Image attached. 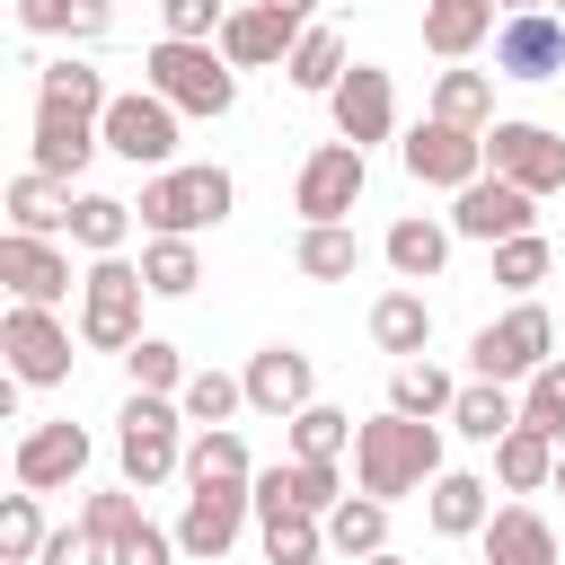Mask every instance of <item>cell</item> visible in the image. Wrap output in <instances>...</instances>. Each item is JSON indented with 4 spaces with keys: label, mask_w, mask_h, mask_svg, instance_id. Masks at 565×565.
<instances>
[{
    "label": "cell",
    "mask_w": 565,
    "mask_h": 565,
    "mask_svg": "<svg viewBox=\"0 0 565 565\" xmlns=\"http://www.w3.org/2000/svg\"><path fill=\"white\" fill-rule=\"evenodd\" d=\"M353 477L371 503H397V494H424L441 477V424H415V415H371L353 424Z\"/></svg>",
    "instance_id": "cell-1"
},
{
    "label": "cell",
    "mask_w": 565,
    "mask_h": 565,
    "mask_svg": "<svg viewBox=\"0 0 565 565\" xmlns=\"http://www.w3.org/2000/svg\"><path fill=\"white\" fill-rule=\"evenodd\" d=\"M141 88H150V97H159L177 124H185V115L221 124V115L238 106V71H230L212 44H168V35L141 53Z\"/></svg>",
    "instance_id": "cell-2"
},
{
    "label": "cell",
    "mask_w": 565,
    "mask_h": 565,
    "mask_svg": "<svg viewBox=\"0 0 565 565\" xmlns=\"http://www.w3.org/2000/svg\"><path fill=\"white\" fill-rule=\"evenodd\" d=\"M230 203H238V177L203 159V168H159V177L141 185L132 221H141L150 238H194V230H221Z\"/></svg>",
    "instance_id": "cell-3"
},
{
    "label": "cell",
    "mask_w": 565,
    "mask_h": 565,
    "mask_svg": "<svg viewBox=\"0 0 565 565\" xmlns=\"http://www.w3.org/2000/svg\"><path fill=\"white\" fill-rule=\"evenodd\" d=\"M177 459H185V415H177V397H124V415H115V468H124V486L150 494V486L177 477Z\"/></svg>",
    "instance_id": "cell-4"
},
{
    "label": "cell",
    "mask_w": 565,
    "mask_h": 565,
    "mask_svg": "<svg viewBox=\"0 0 565 565\" xmlns=\"http://www.w3.org/2000/svg\"><path fill=\"white\" fill-rule=\"evenodd\" d=\"M477 150H486V177L521 185L530 203H547V194L565 185V132H547V124H530V115H494V124L477 132Z\"/></svg>",
    "instance_id": "cell-5"
},
{
    "label": "cell",
    "mask_w": 565,
    "mask_h": 565,
    "mask_svg": "<svg viewBox=\"0 0 565 565\" xmlns=\"http://www.w3.org/2000/svg\"><path fill=\"white\" fill-rule=\"evenodd\" d=\"M141 274H132V256H88V274H79V344H97V353H124L132 335H141Z\"/></svg>",
    "instance_id": "cell-6"
},
{
    "label": "cell",
    "mask_w": 565,
    "mask_h": 565,
    "mask_svg": "<svg viewBox=\"0 0 565 565\" xmlns=\"http://www.w3.org/2000/svg\"><path fill=\"white\" fill-rule=\"evenodd\" d=\"M547 344H556L547 309H539V300H512L494 327H477V335H468V380H494V388H512V380H530V371L547 362Z\"/></svg>",
    "instance_id": "cell-7"
},
{
    "label": "cell",
    "mask_w": 565,
    "mask_h": 565,
    "mask_svg": "<svg viewBox=\"0 0 565 565\" xmlns=\"http://www.w3.org/2000/svg\"><path fill=\"white\" fill-rule=\"evenodd\" d=\"M71 362H79V353H71V327H62L53 309H18V300L0 309V371H9L18 388H62Z\"/></svg>",
    "instance_id": "cell-8"
},
{
    "label": "cell",
    "mask_w": 565,
    "mask_h": 565,
    "mask_svg": "<svg viewBox=\"0 0 565 565\" xmlns=\"http://www.w3.org/2000/svg\"><path fill=\"white\" fill-rule=\"evenodd\" d=\"M97 150H115V159H132V168H177V115L150 97V88H115L106 97V115H97Z\"/></svg>",
    "instance_id": "cell-9"
},
{
    "label": "cell",
    "mask_w": 565,
    "mask_h": 565,
    "mask_svg": "<svg viewBox=\"0 0 565 565\" xmlns=\"http://www.w3.org/2000/svg\"><path fill=\"white\" fill-rule=\"evenodd\" d=\"M362 185H371L362 150H353V141H318V150L300 159V177H291V212H300V230H318V221H353Z\"/></svg>",
    "instance_id": "cell-10"
},
{
    "label": "cell",
    "mask_w": 565,
    "mask_h": 565,
    "mask_svg": "<svg viewBox=\"0 0 565 565\" xmlns=\"http://www.w3.org/2000/svg\"><path fill=\"white\" fill-rule=\"evenodd\" d=\"M335 503H344L335 459H274V468L247 477V512H256V521H274V512H309V521H327Z\"/></svg>",
    "instance_id": "cell-11"
},
{
    "label": "cell",
    "mask_w": 565,
    "mask_h": 565,
    "mask_svg": "<svg viewBox=\"0 0 565 565\" xmlns=\"http://www.w3.org/2000/svg\"><path fill=\"white\" fill-rule=\"evenodd\" d=\"M9 477H18L26 494H62V486H79V477H88V433H79L71 415L35 424V433L9 450Z\"/></svg>",
    "instance_id": "cell-12"
},
{
    "label": "cell",
    "mask_w": 565,
    "mask_h": 565,
    "mask_svg": "<svg viewBox=\"0 0 565 565\" xmlns=\"http://www.w3.org/2000/svg\"><path fill=\"white\" fill-rule=\"evenodd\" d=\"M0 282H9L18 309H62V300L79 291L62 238H18V230H0Z\"/></svg>",
    "instance_id": "cell-13"
},
{
    "label": "cell",
    "mask_w": 565,
    "mask_h": 565,
    "mask_svg": "<svg viewBox=\"0 0 565 565\" xmlns=\"http://www.w3.org/2000/svg\"><path fill=\"white\" fill-rule=\"evenodd\" d=\"M327 106H335V141H353V150H371V141L397 132V88L371 62H344V79L327 88Z\"/></svg>",
    "instance_id": "cell-14"
},
{
    "label": "cell",
    "mask_w": 565,
    "mask_h": 565,
    "mask_svg": "<svg viewBox=\"0 0 565 565\" xmlns=\"http://www.w3.org/2000/svg\"><path fill=\"white\" fill-rule=\"evenodd\" d=\"M238 530H247V486H194L168 539H177V556H203V565H221V556L238 547Z\"/></svg>",
    "instance_id": "cell-15"
},
{
    "label": "cell",
    "mask_w": 565,
    "mask_h": 565,
    "mask_svg": "<svg viewBox=\"0 0 565 565\" xmlns=\"http://www.w3.org/2000/svg\"><path fill=\"white\" fill-rule=\"evenodd\" d=\"M406 177L415 185H441V194H459V185H477L486 177V150H477V132H459V124H415L406 132Z\"/></svg>",
    "instance_id": "cell-16"
},
{
    "label": "cell",
    "mask_w": 565,
    "mask_h": 565,
    "mask_svg": "<svg viewBox=\"0 0 565 565\" xmlns=\"http://www.w3.org/2000/svg\"><path fill=\"white\" fill-rule=\"evenodd\" d=\"M521 230H539V203L521 194V185H503V177H477V185H459L450 194V238H521Z\"/></svg>",
    "instance_id": "cell-17"
},
{
    "label": "cell",
    "mask_w": 565,
    "mask_h": 565,
    "mask_svg": "<svg viewBox=\"0 0 565 565\" xmlns=\"http://www.w3.org/2000/svg\"><path fill=\"white\" fill-rule=\"evenodd\" d=\"M238 397H247L256 415H300V406L318 397V362H309L300 344H265V353H247Z\"/></svg>",
    "instance_id": "cell-18"
},
{
    "label": "cell",
    "mask_w": 565,
    "mask_h": 565,
    "mask_svg": "<svg viewBox=\"0 0 565 565\" xmlns=\"http://www.w3.org/2000/svg\"><path fill=\"white\" fill-rule=\"evenodd\" d=\"M494 79H556L565 71V26L547 18V9H530V18H494Z\"/></svg>",
    "instance_id": "cell-19"
},
{
    "label": "cell",
    "mask_w": 565,
    "mask_h": 565,
    "mask_svg": "<svg viewBox=\"0 0 565 565\" xmlns=\"http://www.w3.org/2000/svg\"><path fill=\"white\" fill-rule=\"evenodd\" d=\"M88 159H97V115H71V106H35V177L71 185Z\"/></svg>",
    "instance_id": "cell-20"
},
{
    "label": "cell",
    "mask_w": 565,
    "mask_h": 565,
    "mask_svg": "<svg viewBox=\"0 0 565 565\" xmlns=\"http://www.w3.org/2000/svg\"><path fill=\"white\" fill-rule=\"evenodd\" d=\"M424 494H433V503H424L433 539H477V530H486V512H494V486H486L477 468H441Z\"/></svg>",
    "instance_id": "cell-21"
},
{
    "label": "cell",
    "mask_w": 565,
    "mask_h": 565,
    "mask_svg": "<svg viewBox=\"0 0 565 565\" xmlns=\"http://www.w3.org/2000/svg\"><path fill=\"white\" fill-rule=\"evenodd\" d=\"M0 221L18 230V238H62L71 230V185H53V177H9L0 185Z\"/></svg>",
    "instance_id": "cell-22"
},
{
    "label": "cell",
    "mask_w": 565,
    "mask_h": 565,
    "mask_svg": "<svg viewBox=\"0 0 565 565\" xmlns=\"http://www.w3.org/2000/svg\"><path fill=\"white\" fill-rule=\"evenodd\" d=\"M380 256H388V274H397V282H433V274L450 265V221H433V212H406V221H388Z\"/></svg>",
    "instance_id": "cell-23"
},
{
    "label": "cell",
    "mask_w": 565,
    "mask_h": 565,
    "mask_svg": "<svg viewBox=\"0 0 565 565\" xmlns=\"http://www.w3.org/2000/svg\"><path fill=\"white\" fill-rule=\"evenodd\" d=\"M477 547H486V565H556V530H547L530 503H503V512H486Z\"/></svg>",
    "instance_id": "cell-24"
},
{
    "label": "cell",
    "mask_w": 565,
    "mask_h": 565,
    "mask_svg": "<svg viewBox=\"0 0 565 565\" xmlns=\"http://www.w3.org/2000/svg\"><path fill=\"white\" fill-rule=\"evenodd\" d=\"M212 53H221L230 71H274V62L291 53V26H282V18H265V9H230V18H221V35H212Z\"/></svg>",
    "instance_id": "cell-25"
},
{
    "label": "cell",
    "mask_w": 565,
    "mask_h": 565,
    "mask_svg": "<svg viewBox=\"0 0 565 565\" xmlns=\"http://www.w3.org/2000/svg\"><path fill=\"white\" fill-rule=\"evenodd\" d=\"M371 344H380V353H397V362H415V353L433 344V300H424L415 282L380 291V300H371Z\"/></svg>",
    "instance_id": "cell-26"
},
{
    "label": "cell",
    "mask_w": 565,
    "mask_h": 565,
    "mask_svg": "<svg viewBox=\"0 0 565 565\" xmlns=\"http://www.w3.org/2000/svg\"><path fill=\"white\" fill-rule=\"evenodd\" d=\"M177 477H185V486H247V477H256V459H247V441H238V424H203V433L185 441V459H177Z\"/></svg>",
    "instance_id": "cell-27"
},
{
    "label": "cell",
    "mask_w": 565,
    "mask_h": 565,
    "mask_svg": "<svg viewBox=\"0 0 565 565\" xmlns=\"http://www.w3.org/2000/svg\"><path fill=\"white\" fill-rule=\"evenodd\" d=\"M486 35H494V0H424V53L468 62Z\"/></svg>",
    "instance_id": "cell-28"
},
{
    "label": "cell",
    "mask_w": 565,
    "mask_h": 565,
    "mask_svg": "<svg viewBox=\"0 0 565 565\" xmlns=\"http://www.w3.org/2000/svg\"><path fill=\"white\" fill-rule=\"evenodd\" d=\"M18 26L44 44H97L115 26V0H18Z\"/></svg>",
    "instance_id": "cell-29"
},
{
    "label": "cell",
    "mask_w": 565,
    "mask_h": 565,
    "mask_svg": "<svg viewBox=\"0 0 565 565\" xmlns=\"http://www.w3.org/2000/svg\"><path fill=\"white\" fill-rule=\"evenodd\" d=\"M282 79H291L300 97H327V88L344 79V26H300L291 53H282Z\"/></svg>",
    "instance_id": "cell-30"
},
{
    "label": "cell",
    "mask_w": 565,
    "mask_h": 565,
    "mask_svg": "<svg viewBox=\"0 0 565 565\" xmlns=\"http://www.w3.org/2000/svg\"><path fill=\"white\" fill-rule=\"evenodd\" d=\"M106 71L97 62H79V53H62V62H35V106H71V115H106Z\"/></svg>",
    "instance_id": "cell-31"
},
{
    "label": "cell",
    "mask_w": 565,
    "mask_h": 565,
    "mask_svg": "<svg viewBox=\"0 0 565 565\" xmlns=\"http://www.w3.org/2000/svg\"><path fill=\"white\" fill-rule=\"evenodd\" d=\"M433 124L486 132V124H494V71H468V62H450V71L433 79Z\"/></svg>",
    "instance_id": "cell-32"
},
{
    "label": "cell",
    "mask_w": 565,
    "mask_h": 565,
    "mask_svg": "<svg viewBox=\"0 0 565 565\" xmlns=\"http://www.w3.org/2000/svg\"><path fill=\"white\" fill-rule=\"evenodd\" d=\"M291 265H300L309 282H353V274H362V238H353V221H318V230H300V238H291Z\"/></svg>",
    "instance_id": "cell-33"
},
{
    "label": "cell",
    "mask_w": 565,
    "mask_h": 565,
    "mask_svg": "<svg viewBox=\"0 0 565 565\" xmlns=\"http://www.w3.org/2000/svg\"><path fill=\"white\" fill-rule=\"evenodd\" d=\"M450 397H459V380H450L441 362H424V353L388 371V415H415V424H441V415H450Z\"/></svg>",
    "instance_id": "cell-34"
},
{
    "label": "cell",
    "mask_w": 565,
    "mask_h": 565,
    "mask_svg": "<svg viewBox=\"0 0 565 565\" xmlns=\"http://www.w3.org/2000/svg\"><path fill=\"white\" fill-rule=\"evenodd\" d=\"M450 433H468V441H503L512 424H521V397L512 388H494V380H459V397H450V415H441Z\"/></svg>",
    "instance_id": "cell-35"
},
{
    "label": "cell",
    "mask_w": 565,
    "mask_h": 565,
    "mask_svg": "<svg viewBox=\"0 0 565 565\" xmlns=\"http://www.w3.org/2000/svg\"><path fill=\"white\" fill-rule=\"evenodd\" d=\"M318 539H327L344 565H362V556H380V547H388V503H371V494H344V503L318 521Z\"/></svg>",
    "instance_id": "cell-36"
},
{
    "label": "cell",
    "mask_w": 565,
    "mask_h": 565,
    "mask_svg": "<svg viewBox=\"0 0 565 565\" xmlns=\"http://www.w3.org/2000/svg\"><path fill=\"white\" fill-rule=\"evenodd\" d=\"M124 238H132V203L124 194H71V247L124 256Z\"/></svg>",
    "instance_id": "cell-37"
},
{
    "label": "cell",
    "mask_w": 565,
    "mask_h": 565,
    "mask_svg": "<svg viewBox=\"0 0 565 565\" xmlns=\"http://www.w3.org/2000/svg\"><path fill=\"white\" fill-rule=\"evenodd\" d=\"M141 291L150 300H185L194 282H203V256H194V238H141Z\"/></svg>",
    "instance_id": "cell-38"
},
{
    "label": "cell",
    "mask_w": 565,
    "mask_h": 565,
    "mask_svg": "<svg viewBox=\"0 0 565 565\" xmlns=\"http://www.w3.org/2000/svg\"><path fill=\"white\" fill-rule=\"evenodd\" d=\"M124 380H132V397H177L185 388V353L168 335H132L124 344Z\"/></svg>",
    "instance_id": "cell-39"
},
{
    "label": "cell",
    "mask_w": 565,
    "mask_h": 565,
    "mask_svg": "<svg viewBox=\"0 0 565 565\" xmlns=\"http://www.w3.org/2000/svg\"><path fill=\"white\" fill-rule=\"evenodd\" d=\"M547 468H556V441H547V433L512 424V433L494 441V477H503L512 494H539V486H547Z\"/></svg>",
    "instance_id": "cell-40"
},
{
    "label": "cell",
    "mask_w": 565,
    "mask_h": 565,
    "mask_svg": "<svg viewBox=\"0 0 565 565\" xmlns=\"http://www.w3.org/2000/svg\"><path fill=\"white\" fill-rule=\"evenodd\" d=\"M282 424H291V459H344V441H353V415L327 406V397H309V406L282 415Z\"/></svg>",
    "instance_id": "cell-41"
},
{
    "label": "cell",
    "mask_w": 565,
    "mask_h": 565,
    "mask_svg": "<svg viewBox=\"0 0 565 565\" xmlns=\"http://www.w3.org/2000/svg\"><path fill=\"white\" fill-rule=\"evenodd\" d=\"M547 274H556V247H547L539 230H521V238H494V282H503V291H521V300H530Z\"/></svg>",
    "instance_id": "cell-42"
},
{
    "label": "cell",
    "mask_w": 565,
    "mask_h": 565,
    "mask_svg": "<svg viewBox=\"0 0 565 565\" xmlns=\"http://www.w3.org/2000/svg\"><path fill=\"white\" fill-rule=\"evenodd\" d=\"M238 406H247V397H238L230 371H185V388H177V415H185L194 433H203V424H230Z\"/></svg>",
    "instance_id": "cell-43"
},
{
    "label": "cell",
    "mask_w": 565,
    "mask_h": 565,
    "mask_svg": "<svg viewBox=\"0 0 565 565\" xmlns=\"http://www.w3.org/2000/svg\"><path fill=\"white\" fill-rule=\"evenodd\" d=\"M44 547V494H0V565H35Z\"/></svg>",
    "instance_id": "cell-44"
},
{
    "label": "cell",
    "mask_w": 565,
    "mask_h": 565,
    "mask_svg": "<svg viewBox=\"0 0 565 565\" xmlns=\"http://www.w3.org/2000/svg\"><path fill=\"white\" fill-rule=\"evenodd\" d=\"M521 424L547 433V441H565V362H539L521 380Z\"/></svg>",
    "instance_id": "cell-45"
},
{
    "label": "cell",
    "mask_w": 565,
    "mask_h": 565,
    "mask_svg": "<svg viewBox=\"0 0 565 565\" xmlns=\"http://www.w3.org/2000/svg\"><path fill=\"white\" fill-rule=\"evenodd\" d=\"M79 530H88V539H106V547H115V539H132V530H141V494H132V486H97V494L79 503Z\"/></svg>",
    "instance_id": "cell-46"
},
{
    "label": "cell",
    "mask_w": 565,
    "mask_h": 565,
    "mask_svg": "<svg viewBox=\"0 0 565 565\" xmlns=\"http://www.w3.org/2000/svg\"><path fill=\"white\" fill-rule=\"evenodd\" d=\"M256 530H265V565H318V556H327V539H318L309 512H274V521H256Z\"/></svg>",
    "instance_id": "cell-47"
},
{
    "label": "cell",
    "mask_w": 565,
    "mask_h": 565,
    "mask_svg": "<svg viewBox=\"0 0 565 565\" xmlns=\"http://www.w3.org/2000/svg\"><path fill=\"white\" fill-rule=\"evenodd\" d=\"M159 18H168V44H212L221 35V0H159Z\"/></svg>",
    "instance_id": "cell-48"
},
{
    "label": "cell",
    "mask_w": 565,
    "mask_h": 565,
    "mask_svg": "<svg viewBox=\"0 0 565 565\" xmlns=\"http://www.w3.org/2000/svg\"><path fill=\"white\" fill-rule=\"evenodd\" d=\"M35 565H106V539H88L79 521H71V530H44V547H35Z\"/></svg>",
    "instance_id": "cell-49"
},
{
    "label": "cell",
    "mask_w": 565,
    "mask_h": 565,
    "mask_svg": "<svg viewBox=\"0 0 565 565\" xmlns=\"http://www.w3.org/2000/svg\"><path fill=\"white\" fill-rule=\"evenodd\" d=\"M106 565H177V539H168L159 521H141L132 539H115V547H106Z\"/></svg>",
    "instance_id": "cell-50"
},
{
    "label": "cell",
    "mask_w": 565,
    "mask_h": 565,
    "mask_svg": "<svg viewBox=\"0 0 565 565\" xmlns=\"http://www.w3.org/2000/svg\"><path fill=\"white\" fill-rule=\"evenodd\" d=\"M247 9H265V18H282V26H291V35H300V26H309V18H318V0H247Z\"/></svg>",
    "instance_id": "cell-51"
},
{
    "label": "cell",
    "mask_w": 565,
    "mask_h": 565,
    "mask_svg": "<svg viewBox=\"0 0 565 565\" xmlns=\"http://www.w3.org/2000/svg\"><path fill=\"white\" fill-rule=\"evenodd\" d=\"M0 424H18V380L0 371Z\"/></svg>",
    "instance_id": "cell-52"
},
{
    "label": "cell",
    "mask_w": 565,
    "mask_h": 565,
    "mask_svg": "<svg viewBox=\"0 0 565 565\" xmlns=\"http://www.w3.org/2000/svg\"><path fill=\"white\" fill-rule=\"evenodd\" d=\"M530 9H547V0H494V18H530Z\"/></svg>",
    "instance_id": "cell-53"
},
{
    "label": "cell",
    "mask_w": 565,
    "mask_h": 565,
    "mask_svg": "<svg viewBox=\"0 0 565 565\" xmlns=\"http://www.w3.org/2000/svg\"><path fill=\"white\" fill-rule=\"evenodd\" d=\"M547 486H556V494H565V441H556V468H547Z\"/></svg>",
    "instance_id": "cell-54"
},
{
    "label": "cell",
    "mask_w": 565,
    "mask_h": 565,
    "mask_svg": "<svg viewBox=\"0 0 565 565\" xmlns=\"http://www.w3.org/2000/svg\"><path fill=\"white\" fill-rule=\"evenodd\" d=\"M362 565H406V556H397V547H380V556H362Z\"/></svg>",
    "instance_id": "cell-55"
},
{
    "label": "cell",
    "mask_w": 565,
    "mask_h": 565,
    "mask_svg": "<svg viewBox=\"0 0 565 565\" xmlns=\"http://www.w3.org/2000/svg\"><path fill=\"white\" fill-rule=\"evenodd\" d=\"M547 18H556V26H565V0H547Z\"/></svg>",
    "instance_id": "cell-56"
},
{
    "label": "cell",
    "mask_w": 565,
    "mask_h": 565,
    "mask_svg": "<svg viewBox=\"0 0 565 565\" xmlns=\"http://www.w3.org/2000/svg\"><path fill=\"white\" fill-rule=\"evenodd\" d=\"M556 565H565V547H556Z\"/></svg>",
    "instance_id": "cell-57"
},
{
    "label": "cell",
    "mask_w": 565,
    "mask_h": 565,
    "mask_svg": "<svg viewBox=\"0 0 565 565\" xmlns=\"http://www.w3.org/2000/svg\"><path fill=\"white\" fill-rule=\"evenodd\" d=\"M0 477H9V459H0Z\"/></svg>",
    "instance_id": "cell-58"
},
{
    "label": "cell",
    "mask_w": 565,
    "mask_h": 565,
    "mask_svg": "<svg viewBox=\"0 0 565 565\" xmlns=\"http://www.w3.org/2000/svg\"><path fill=\"white\" fill-rule=\"evenodd\" d=\"M0 230H9V221H0Z\"/></svg>",
    "instance_id": "cell-59"
}]
</instances>
